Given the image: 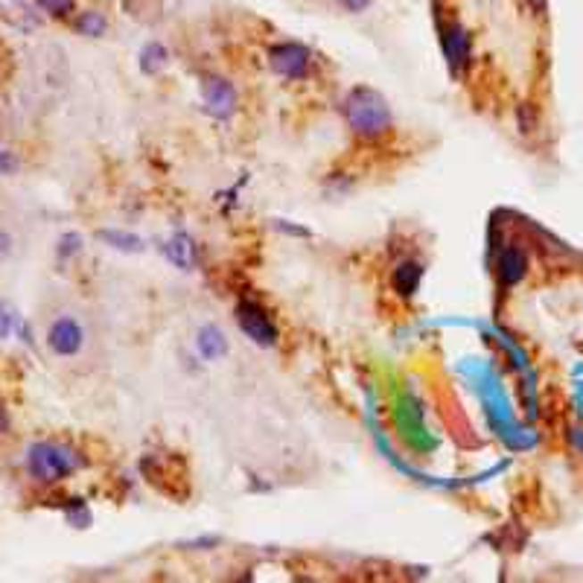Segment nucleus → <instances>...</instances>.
I'll return each mask as SVG.
<instances>
[{
    "instance_id": "nucleus-2",
    "label": "nucleus",
    "mask_w": 583,
    "mask_h": 583,
    "mask_svg": "<svg viewBox=\"0 0 583 583\" xmlns=\"http://www.w3.org/2000/svg\"><path fill=\"white\" fill-rule=\"evenodd\" d=\"M82 467V458L76 449L59 441H38L27 449V470L41 484H56L73 476Z\"/></svg>"
},
{
    "instance_id": "nucleus-5",
    "label": "nucleus",
    "mask_w": 583,
    "mask_h": 583,
    "mask_svg": "<svg viewBox=\"0 0 583 583\" xmlns=\"http://www.w3.org/2000/svg\"><path fill=\"white\" fill-rule=\"evenodd\" d=\"M47 345L59 356H76L85 345V329L79 327L76 318H59L47 329Z\"/></svg>"
},
{
    "instance_id": "nucleus-22",
    "label": "nucleus",
    "mask_w": 583,
    "mask_h": 583,
    "mask_svg": "<svg viewBox=\"0 0 583 583\" xmlns=\"http://www.w3.org/2000/svg\"><path fill=\"white\" fill-rule=\"evenodd\" d=\"M528 6H531L534 15H546L548 12V0H525Z\"/></svg>"
},
{
    "instance_id": "nucleus-17",
    "label": "nucleus",
    "mask_w": 583,
    "mask_h": 583,
    "mask_svg": "<svg viewBox=\"0 0 583 583\" xmlns=\"http://www.w3.org/2000/svg\"><path fill=\"white\" fill-rule=\"evenodd\" d=\"M516 123H520L522 135H531V131L537 129V112H534L531 103H522L520 108H516Z\"/></svg>"
},
{
    "instance_id": "nucleus-9",
    "label": "nucleus",
    "mask_w": 583,
    "mask_h": 583,
    "mask_svg": "<svg viewBox=\"0 0 583 583\" xmlns=\"http://www.w3.org/2000/svg\"><path fill=\"white\" fill-rule=\"evenodd\" d=\"M421 280H423V266H421V262H414V260H403L391 274L394 292L403 295V298H412V295L421 289Z\"/></svg>"
},
{
    "instance_id": "nucleus-24",
    "label": "nucleus",
    "mask_w": 583,
    "mask_h": 583,
    "mask_svg": "<svg viewBox=\"0 0 583 583\" xmlns=\"http://www.w3.org/2000/svg\"><path fill=\"white\" fill-rule=\"evenodd\" d=\"M6 429H9V417H6V412H4V409H0V435H4Z\"/></svg>"
},
{
    "instance_id": "nucleus-4",
    "label": "nucleus",
    "mask_w": 583,
    "mask_h": 583,
    "mask_svg": "<svg viewBox=\"0 0 583 583\" xmlns=\"http://www.w3.org/2000/svg\"><path fill=\"white\" fill-rule=\"evenodd\" d=\"M269 64L274 73L283 76V79H301V76H306V71H310L312 53L310 47H304L298 41H280V44H274V47H269Z\"/></svg>"
},
{
    "instance_id": "nucleus-10",
    "label": "nucleus",
    "mask_w": 583,
    "mask_h": 583,
    "mask_svg": "<svg viewBox=\"0 0 583 583\" xmlns=\"http://www.w3.org/2000/svg\"><path fill=\"white\" fill-rule=\"evenodd\" d=\"M196 345H199L202 356L211 359V362L222 359L228 354V338H225V333L219 327H202L199 329V338H196Z\"/></svg>"
},
{
    "instance_id": "nucleus-13",
    "label": "nucleus",
    "mask_w": 583,
    "mask_h": 583,
    "mask_svg": "<svg viewBox=\"0 0 583 583\" xmlns=\"http://www.w3.org/2000/svg\"><path fill=\"white\" fill-rule=\"evenodd\" d=\"M167 257H170L179 269H190V266H193V239L184 237V234L172 237V239L167 242Z\"/></svg>"
},
{
    "instance_id": "nucleus-20",
    "label": "nucleus",
    "mask_w": 583,
    "mask_h": 583,
    "mask_svg": "<svg viewBox=\"0 0 583 583\" xmlns=\"http://www.w3.org/2000/svg\"><path fill=\"white\" fill-rule=\"evenodd\" d=\"M12 327H15V315L9 312L4 304H0V342H4V338H9Z\"/></svg>"
},
{
    "instance_id": "nucleus-6",
    "label": "nucleus",
    "mask_w": 583,
    "mask_h": 583,
    "mask_svg": "<svg viewBox=\"0 0 583 583\" xmlns=\"http://www.w3.org/2000/svg\"><path fill=\"white\" fill-rule=\"evenodd\" d=\"M202 100L213 117H230L237 108V91L222 76H207L202 82Z\"/></svg>"
},
{
    "instance_id": "nucleus-14",
    "label": "nucleus",
    "mask_w": 583,
    "mask_h": 583,
    "mask_svg": "<svg viewBox=\"0 0 583 583\" xmlns=\"http://www.w3.org/2000/svg\"><path fill=\"white\" fill-rule=\"evenodd\" d=\"M96 237H100L103 242H108V246L117 248V251H140L143 248L140 237H135V234H120V230H100Z\"/></svg>"
},
{
    "instance_id": "nucleus-7",
    "label": "nucleus",
    "mask_w": 583,
    "mask_h": 583,
    "mask_svg": "<svg viewBox=\"0 0 583 583\" xmlns=\"http://www.w3.org/2000/svg\"><path fill=\"white\" fill-rule=\"evenodd\" d=\"M444 53L449 62V71L461 73L470 64L472 56V44H470V32L458 24V21H449V27H444Z\"/></svg>"
},
{
    "instance_id": "nucleus-1",
    "label": "nucleus",
    "mask_w": 583,
    "mask_h": 583,
    "mask_svg": "<svg viewBox=\"0 0 583 583\" xmlns=\"http://www.w3.org/2000/svg\"><path fill=\"white\" fill-rule=\"evenodd\" d=\"M345 120L359 137L377 140L391 129V105L388 100L368 85H359L345 100Z\"/></svg>"
},
{
    "instance_id": "nucleus-19",
    "label": "nucleus",
    "mask_w": 583,
    "mask_h": 583,
    "mask_svg": "<svg viewBox=\"0 0 583 583\" xmlns=\"http://www.w3.org/2000/svg\"><path fill=\"white\" fill-rule=\"evenodd\" d=\"M21 167V161L9 149H0V175H15Z\"/></svg>"
},
{
    "instance_id": "nucleus-21",
    "label": "nucleus",
    "mask_w": 583,
    "mask_h": 583,
    "mask_svg": "<svg viewBox=\"0 0 583 583\" xmlns=\"http://www.w3.org/2000/svg\"><path fill=\"white\" fill-rule=\"evenodd\" d=\"M373 4V0H342V6L347 12H365V9Z\"/></svg>"
},
{
    "instance_id": "nucleus-15",
    "label": "nucleus",
    "mask_w": 583,
    "mask_h": 583,
    "mask_svg": "<svg viewBox=\"0 0 583 583\" xmlns=\"http://www.w3.org/2000/svg\"><path fill=\"white\" fill-rule=\"evenodd\" d=\"M38 6H41V12H47L50 18H71L76 12V4L73 0H38Z\"/></svg>"
},
{
    "instance_id": "nucleus-12",
    "label": "nucleus",
    "mask_w": 583,
    "mask_h": 583,
    "mask_svg": "<svg viewBox=\"0 0 583 583\" xmlns=\"http://www.w3.org/2000/svg\"><path fill=\"white\" fill-rule=\"evenodd\" d=\"M167 62H170V53L158 41H149L146 47L140 50V71L143 73H158Z\"/></svg>"
},
{
    "instance_id": "nucleus-18",
    "label": "nucleus",
    "mask_w": 583,
    "mask_h": 583,
    "mask_svg": "<svg viewBox=\"0 0 583 583\" xmlns=\"http://www.w3.org/2000/svg\"><path fill=\"white\" fill-rule=\"evenodd\" d=\"M79 248H82V237H79V234H64V237L59 239V257H62V260L79 254Z\"/></svg>"
},
{
    "instance_id": "nucleus-16",
    "label": "nucleus",
    "mask_w": 583,
    "mask_h": 583,
    "mask_svg": "<svg viewBox=\"0 0 583 583\" xmlns=\"http://www.w3.org/2000/svg\"><path fill=\"white\" fill-rule=\"evenodd\" d=\"M64 513H68V522L76 525V528H87V525H91V513H87L82 499H71L68 511H64Z\"/></svg>"
},
{
    "instance_id": "nucleus-3",
    "label": "nucleus",
    "mask_w": 583,
    "mask_h": 583,
    "mask_svg": "<svg viewBox=\"0 0 583 583\" xmlns=\"http://www.w3.org/2000/svg\"><path fill=\"white\" fill-rule=\"evenodd\" d=\"M237 324L239 329L246 333L251 342L260 345V347H271V345H278V327H274V321L269 318V312L262 310V306L257 301H239L237 304Z\"/></svg>"
},
{
    "instance_id": "nucleus-8",
    "label": "nucleus",
    "mask_w": 583,
    "mask_h": 583,
    "mask_svg": "<svg viewBox=\"0 0 583 583\" xmlns=\"http://www.w3.org/2000/svg\"><path fill=\"white\" fill-rule=\"evenodd\" d=\"M496 271H499V280H502L504 286H516V283H520L525 274H528V257H525V251L516 248V246L502 248L499 262H496Z\"/></svg>"
},
{
    "instance_id": "nucleus-23",
    "label": "nucleus",
    "mask_w": 583,
    "mask_h": 583,
    "mask_svg": "<svg viewBox=\"0 0 583 583\" xmlns=\"http://www.w3.org/2000/svg\"><path fill=\"white\" fill-rule=\"evenodd\" d=\"M9 246H12V239H9V234H0V257H6V254H9Z\"/></svg>"
},
{
    "instance_id": "nucleus-11",
    "label": "nucleus",
    "mask_w": 583,
    "mask_h": 583,
    "mask_svg": "<svg viewBox=\"0 0 583 583\" xmlns=\"http://www.w3.org/2000/svg\"><path fill=\"white\" fill-rule=\"evenodd\" d=\"M73 29L79 32V36H87V38H100L103 32L108 29V21L103 12H96V9H85L73 18Z\"/></svg>"
}]
</instances>
